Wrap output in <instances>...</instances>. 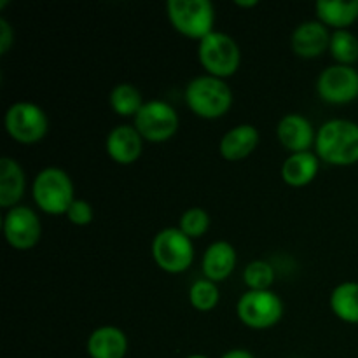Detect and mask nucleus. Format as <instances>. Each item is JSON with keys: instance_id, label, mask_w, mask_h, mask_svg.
<instances>
[{"instance_id": "nucleus-3", "label": "nucleus", "mask_w": 358, "mask_h": 358, "mask_svg": "<svg viewBox=\"0 0 358 358\" xmlns=\"http://www.w3.org/2000/svg\"><path fill=\"white\" fill-rule=\"evenodd\" d=\"M31 194L38 208L49 215H66L70 205L76 201L72 178L58 166H48L38 171L31 185Z\"/></svg>"}, {"instance_id": "nucleus-31", "label": "nucleus", "mask_w": 358, "mask_h": 358, "mask_svg": "<svg viewBox=\"0 0 358 358\" xmlns=\"http://www.w3.org/2000/svg\"><path fill=\"white\" fill-rule=\"evenodd\" d=\"M187 358H208V357H205V355H191V357H187Z\"/></svg>"}, {"instance_id": "nucleus-12", "label": "nucleus", "mask_w": 358, "mask_h": 358, "mask_svg": "<svg viewBox=\"0 0 358 358\" xmlns=\"http://www.w3.org/2000/svg\"><path fill=\"white\" fill-rule=\"evenodd\" d=\"M331 44V35L322 21H304L294 30L290 45L301 58H317Z\"/></svg>"}, {"instance_id": "nucleus-10", "label": "nucleus", "mask_w": 358, "mask_h": 358, "mask_svg": "<svg viewBox=\"0 0 358 358\" xmlns=\"http://www.w3.org/2000/svg\"><path fill=\"white\" fill-rule=\"evenodd\" d=\"M318 96L332 105H345L358 98V70L348 65L327 66L318 76Z\"/></svg>"}, {"instance_id": "nucleus-25", "label": "nucleus", "mask_w": 358, "mask_h": 358, "mask_svg": "<svg viewBox=\"0 0 358 358\" xmlns=\"http://www.w3.org/2000/svg\"><path fill=\"white\" fill-rule=\"evenodd\" d=\"M243 280L250 290H269L275 282V269L266 261H252L245 268Z\"/></svg>"}, {"instance_id": "nucleus-15", "label": "nucleus", "mask_w": 358, "mask_h": 358, "mask_svg": "<svg viewBox=\"0 0 358 358\" xmlns=\"http://www.w3.org/2000/svg\"><path fill=\"white\" fill-rule=\"evenodd\" d=\"M87 353L91 358H124L128 353V338L121 329L105 325L91 332Z\"/></svg>"}, {"instance_id": "nucleus-24", "label": "nucleus", "mask_w": 358, "mask_h": 358, "mask_svg": "<svg viewBox=\"0 0 358 358\" xmlns=\"http://www.w3.org/2000/svg\"><path fill=\"white\" fill-rule=\"evenodd\" d=\"M189 301L198 311H212L219 304V289L212 280H198L189 290Z\"/></svg>"}, {"instance_id": "nucleus-17", "label": "nucleus", "mask_w": 358, "mask_h": 358, "mask_svg": "<svg viewBox=\"0 0 358 358\" xmlns=\"http://www.w3.org/2000/svg\"><path fill=\"white\" fill-rule=\"evenodd\" d=\"M259 143V131L252 124H240L229 129L219 143L220 156L227 161H240L250 156Z\"/></svg>"}, {"instance_id": "nucleus-18", "label": "nucleus", "mask_w": 358, "mask_h": 358, "mask_svg": "<svg viewBox=\"0 0 358 358\" xmlns=\"http://www.w3.org/2000/svg\"><path fill=\"white\" fill-rule=\"evenodd\" d=\"M27 178L23 168L13 157L3 156L0 159V206L13 208L23 198Z\"/></svg>"}, {"instance_id": "nucleus-8", "label": "nucleus", "mask_w": 358, "mask_h": 358, "mask_svg": "<svg viewBox=\"0 0 358 358\" xmlns=\"http://www.w3.org/2000/svg\"><path fill=\"white\" fill-rule=\"evenodd\" d=\"M236 313L247 327L269 329L283 317V303L271 290H248L240 297Z\"/></svg>"}, {"instance_id": "nucleus-9", "label": "nucleus", "mask_w": 358, "mask_h": 358, "mask_svg": "<svg viewBox=\"0 0 358 358\" xmlns=\"http://www.w3.org/2000/svg\"><path fill=\"white\" fill-rule=\"evenodd\" d=\"M136 131L143 140L161 143L170 140L178 129V114L170 103L163 100H150L143 103L135 115Z\"/></svg>"}, {"instance_id": "nucleus-30", "label": "nucleus", "mask_w": 358, "mask_h": 358, "mask_svg": "<svg viewBox=\"0 0 358 358\" xmlns=\"http://www.w3.org/2000/svg\"><path fill=\"white\" fill-rule=\"evenodd\" d=\"M236 6H240V7H254V6H257V0H248V2H243V0H236Z\"/></svg>"}, {"instance_id": "nucleus-21", "label": "nucleus", "mask_w": 358, "mask_h": 358, "mask_svg": "<svg viewBox=\"0 0 358 358\" xmlns=\"http://www.w3.org/2000/svg\"><path fill=\"white\" fill-rule=\"evenodd\" d=\"M331 310L339 320L358 324V283L345 282L331 294Z\"/></svg>"}, {"instance_id": "nucleus-5", "label": "nucleus", "mask_w": 358, "mask_h": 358, "mask_svg": "<svg viewBox=\"0 0 358 358\" xmlns=\"http://www.w3.org/2000/svg\"><path fill=\"white\" fill-rule=\"evenodd\" d=\"M166 13L178 34L189 38H205L213 31L215 9L210 0H168Z\"/></svg>"}, {"instance_id": "nucleus-28", "label": "nucleus", "mask_w": 358, "mask_h": 358, "mask_svg": "<svg viewBox=\"0 0 358 358\" xmlns=\"http://www.w3.org/2000/svg\"><path fill=\"white\" fill-rule=\"evenodd\" d=\"M14 44V31L6 17H0V55H6Z\"/></svg>"}, {"instance_id": "nucleus-1", "label": "nucleus", "mask_w": 358, "mask_h": 358, "mask_svg": "<svg viewBox=\"0 0 358 358\" xmlns=\"http://www.w3.org/2000/svg\"><path fill=\"white\" fill-rule=\"evenodd\" d=\"M317 156L336 166L358 163V124L348 119H331L317 133Z\"/></svg>"}, {"instance_id": "nucleus-26", "label": "nucleus", "mask_w": 358, "mask_h": 358, "mask_svg": "<svg viewBox=\"0 0 358 358\" xmlns=\"http://www.w3.org/2000/svg\"><path fill=\"white\" fill-rule=\"evenodd\" d=\"M210 224H212V219H210L208 212L205 208L194 206V208H187L182 213L178 227L182 229V233L187 234L192 240V238L203 236L210 229Z\"/></svg>"}, {"instance_id": "nucleus-2", "label": "nucleus", "mask_w": 358, "mask_h": 358, "mask_svg": "<svg viewBox=\"0 0 358 358\" xmlns=\"http://www.w3.org/2000/svg\"><path fill=\"white\" fill-rule=\"evenodd\" d=\"M185 103L199 117L219 119L229 112L233 105V91L224 79L199 76L185 87Z\"/></svg>"}, {"instance_id": "nucleus-7", "label": "nucleus", "mask_w": 358, "mask_h": 358, "mask_svg": "<svg viewBox=\"0 0 358 358\" xmlns=\"http://www.w3.org/2000/svg\"><path fill=\"white\" fill-rule=\"evenodd\" d=\"M3 124L10 138L23 145H31L44 138L49 122L48 115L38 105L30 101H16L7 108Z\"/></svg>"}, {"instance_id": "nucleus-13", "label": "nucleus", "mask_w": 358, "mask_h": 358, "mask_svg": "<svg viewBox=\"0 0 358 358\" xmlns=\"http://www.w3.org/2000/svg\"><path fill=\"white\" fill-rule=\"evenodd\" d=\"M107 154L121 164H131L142 156L143 138L135 126L121 124L112 129L107 136Z\"/></svg>"}, {"instance_id": "nucleus-16", "label": "nucleus", "mask_w": 358, "mask_h": 358, "mask_svg": "<svg viewBox=\"0 0 358 358\" xmlns=\"http://www.w3.org/2000/svg\"><path fill=\"white\" fill-rule=\"evenodd\" d=\"M238 254L234 247L227 241H215L206 248L203 255V273L206 280L212 282H224L229 278L236 266Z\"/></svg>"}, {"instance_id": "nucleus-20", "label": "nucleus", "mask_w": 358, "mask_h": 358, "mask_svg": "<svg viewBox=\"0 0 358 358\" xmlns=\"http://www.w3.org/2000/svg\"><path fill=\"white\" fill-rule=\"evenodd\" d=\"M315 10L325 27L346 30L358 20V0H318Z\"/></svg>"}, {"instance_id": "nucleus-23", "label": "nucleus", "mask_w": 358, "mask_h": 358, "mask_svg": "<svg viewBox=\"0 0 358 358\" xmlns=\"http://www.w3.org/2000/svg\"><path fill=\"white\" fill-rule=\"evenodd\" d=\"M329 49L338 65L352 66L358 59V38L350 30H336L331 35Z\"/></svg>"}, {"instance_id": "nucleus-6", "label": "nucleus", "mask_w": 358, "mask_h": 358, "mask_svg": "<svg viewBox=\"0 0 358 358\" xmlns=\"http://www.w3.org/2000/svg\"><path fill=\"white\" fill-rule=\"evenodd\" d=\"M152 257L163 271L177 275L189 269L194 261V245L180 227H166L154 238Z\"/></svg>"}, {"instance_id": "nucleus-4", "label": "nucleus", "mask_w": 358, "mask_h": 358, "mask_svg": "<svg viewBox=\"0 0 358 358\" xmlns=\"http://www.w3.org/2000/svg\"><path fill=\"white\" fill-rule=\"evenodd\" d=\"M199 62L208 76L226 79L238 72L241 63V51L238 42L224 31H215L199 41Z\"/></svg>"}, {"instance_id": "nucleus-19", "label": "nucleus", "mask_w": 358, "mask_h": 358, "mask_svg": "<svg viewBox=\"0 0 358 358\" xmlns=\"http://www.w3.org/2000/svg\"><path fill=\"white\" fill-rule=\"evenodd\" d=\"M318 168H320V157L317 154L310 152H296L285 159L282 166V177L292 187H304L311 184L317 177Z\"/></svg>"}, {"instance_id": "nucleus-27", "label": "nucleus", "mask_w": 358, "mask_h": 358, "mask_svg": "<svg viewBox=\"0 0 358 358\" xmlns=\"http://www.w3.org/2000/svg\"><path fill=\"white\" fill-rule=\"evenodd\" d=\"M66 217L72 224L76 226H87L93 220V208L87 201L84 199H76V201L70 205L69 212H66Z\"/></svg>"}, {"instance_id": "nucleus-22", "label": "nucleus", "mask_w": 358, "mask_h": 358, "mask_svg": "<svg viewBox=\"0 0 358 358\" xmlns=\"http://www.w3.org/2000/svg\"><path fill=\"white\" fill-rule=\"evenodd\" d=\"M110 107L119 115H136L143 107L142 93L129 83H121L110 91Z\"/></svg>"}, {"instance_id": "nucleus-14", "label": "nucleus", "mask_w": 358, "mask_h": 358, "mask_svg": "<svg viewBox=\"0 0 358 358\" xmlns=\"http://www.w3.org/2000/svg\"><path fill=\"white\" fill-rule=\"evenodd\" d=\"M278 138L285 149L296 152H306L313 145L317 135L313 124L301 114H289L278 122Z\"/></svg>"}, {"instance_id": "nucleus-11", "label": "nucleus", "mask_w": 358, "mask_h": 358, "mask_svg": "<svg viewBox=\"0 0 358 358\" xmlns=\"http://www.w3.org/2000/svg\"><path fill=\"white\" fill-rule=\"evenodd\" d=\"M3 234H6L7 243L13 248L28 250L41 240V219L28 206H13L3 217Z\"/></svg>"}, {"instance_id": "nucleus-29", "label": "nucleus", "mask_w": 358, "mask_h": 358, "mask_svg": "<svg viewBox=\"0 0 358 358\" xmlns=\"http://www.w3.org/2000/svg\"><path fill=\"white\" fill-rule=\"evenodd\" d=\"M220 358H255L252 355L248 350H243V348H236V350H229L227 353H224Z\"/></svg>"}]
</instances>
